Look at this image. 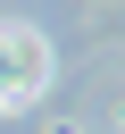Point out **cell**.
Segmentation results:
<instances>
[{"label": "cell", "instance_id": "6da1fadb", "mask_svg": "<svg viewBox=\"0 0 125 134\" xmlns=\"http://www.w3.org/2000/svg\"><path fill=\"white\" fill-rule=\"evenodd\" d=\"M42 84H50V42L33 25H0V100L8 109H33Z\"/></svg>", "mask_w": 125, "mask_h": 134}]
</instances>
